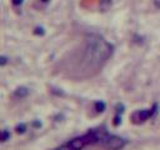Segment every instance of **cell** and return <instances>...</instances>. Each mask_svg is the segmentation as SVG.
Segmentation results:
<instances>
[{
    "instance_id": "6da1fadb",
    "label": "cell",
    "mask_w": 160,
    "mask_h": 150,
    "mask_svg": "<svg viewBox=\"0 0 160 150\" xmlns=\"http://www.w3.org/2000/svg\"><path fill=\"white\" fill-rule=\"evenodd\" d=\"M114 53V45L98 34H89L55 65V73L75 81L98 75Z\"/></svg>"
},
{
    "instance_id": "7a4b0ae2",
    "label": "cell",
    "mask_w": 160,
    "mask_h": 150,
    "mask_svg": "<svg viewBox=\"0 0 160 150\" xmlns=\"http://www.w3.org/2000/svg\"><path fill=\"white\" fill-rule=\"evenodd\" d=\"M99 144L103 148L108 149V150H121L125 146L126 140L124 138H120V136H116V135L109 134V133H106V131H103Z\"/></svg>"
},
{
    "instance_id": "3957f363",
    "label": "cell",
    "mask_w": 160,
    "mask_h": 150,
    "mask_svg": "<svg viewBox=\"0 0 160 150\" xmlns=\"http://www.w3.org/2000/svg\"><path fill=\"white\" fill-rule=\"evenodd\" d=\"M156 111H158V105L155 104L152 109L138 110V111L133 112V115H131V120H133L134 124H142V123H144V121H146L149 118H152Z\"/></svg>"
},
{
    "instance_id": "277c9868",
    "label": "cell",
    "mask_w": 160,
    "mask_h": 150,
    "mask_svg": "<svg viewBox=\"0 0 160 150\" xmlns=\"http://www.w3.org/2000/svg\"><path fill=\"white\" fill-rule=\"evenodd\" d=\"M28 94H29V90H28L26 88H24V86H21V88H18L16 90H15V93H14V95L16 96V98H25Z\"/></svg>"
},
{
    "instance_id": "5b68a950",
    "label": "cell",
    "mask_w": 160,
    "mask_h": 150,
    "mask_svg": "<svg viewBox=\"0 0 160 150\" xmlns=\"http://www.w3.org/2000/svg\"><path fill=\"white\" fill-rule=\"evenodd\" d=\"M95 110L98 112H103L105 110V103H103V101H96L95 103Z\"/></svg>"
},
{
    "instance_id": "8992f818",
    "label": "cell",
    "mask_w": 160,
    "mask_h": 150,
    "mask_svg": "<svg viewBox=\"0 0 160 150\" xmlns=\"http://www.w3.org/2000/svg\"><path fill=\"white\" fill-rule=\"evenodd\" d=\"M9 139H10V133H9L8 130H3V133H2V142L5 143V142H8Z\"/></svg>"
},
{
    "instance_id": "52a82bcc",
    "label": "cell",
    "mask_w": 160,
    "mask_h": 150,
    "mask_svg": "<svg viewBox=\"0 0 160 150\" xmlns=\"http://www.w3.org/2000/svg\"><path fill=\"white\" fill-rule=\"evenodd\" d=\"M15 130H16L18 134H24L25 130H26V126H25V124H20V125H18L15 128Z\"/></svg>"
},
{
    "instance_id": "ba28073f",
    "label": "cell",
    "mask_w": 160,
    "mask_h": 150,
    "mask_svg": "<svg viewBox=\"0 0 160 150\" xmlns=\"http://www.w3.org/2000/svg\"><path fill=\"white\" fill-rule=\"evenodd\" d=\"M13 3H14L15 5H19V4L23 3V0H13Z\"/></svg>"
},
{
    "instance_id": "9c48e42d",
    "label": "cell",
    "mask_w": 160,
    "mask_h": 150,
    "mask_svg": "<svg viewBox=\"0 0 160 150\" xmlns=\"http://www.w3.org/2000/svg\"><path fill=\"white\" fill-rule=\"evenodd\" d=\"M6 64V58L5 56H2V65H5Z\"/></svg>"
},
{
    "instance_id": "30bf717a",
    "label": "cell",
    "mask_w": 160,
    "mask_h": 150,
    "mask_svg": "<svg viewBox=\"0 0 160 150\" xmlns=\"http://www.w3.org/2000/svg\"><path fill=\"white\" fill-rule=\"evenodd\" d=\"M41 2H44V3H48V2H49V0H41Z\"/></svg>"
}]
</instances>
